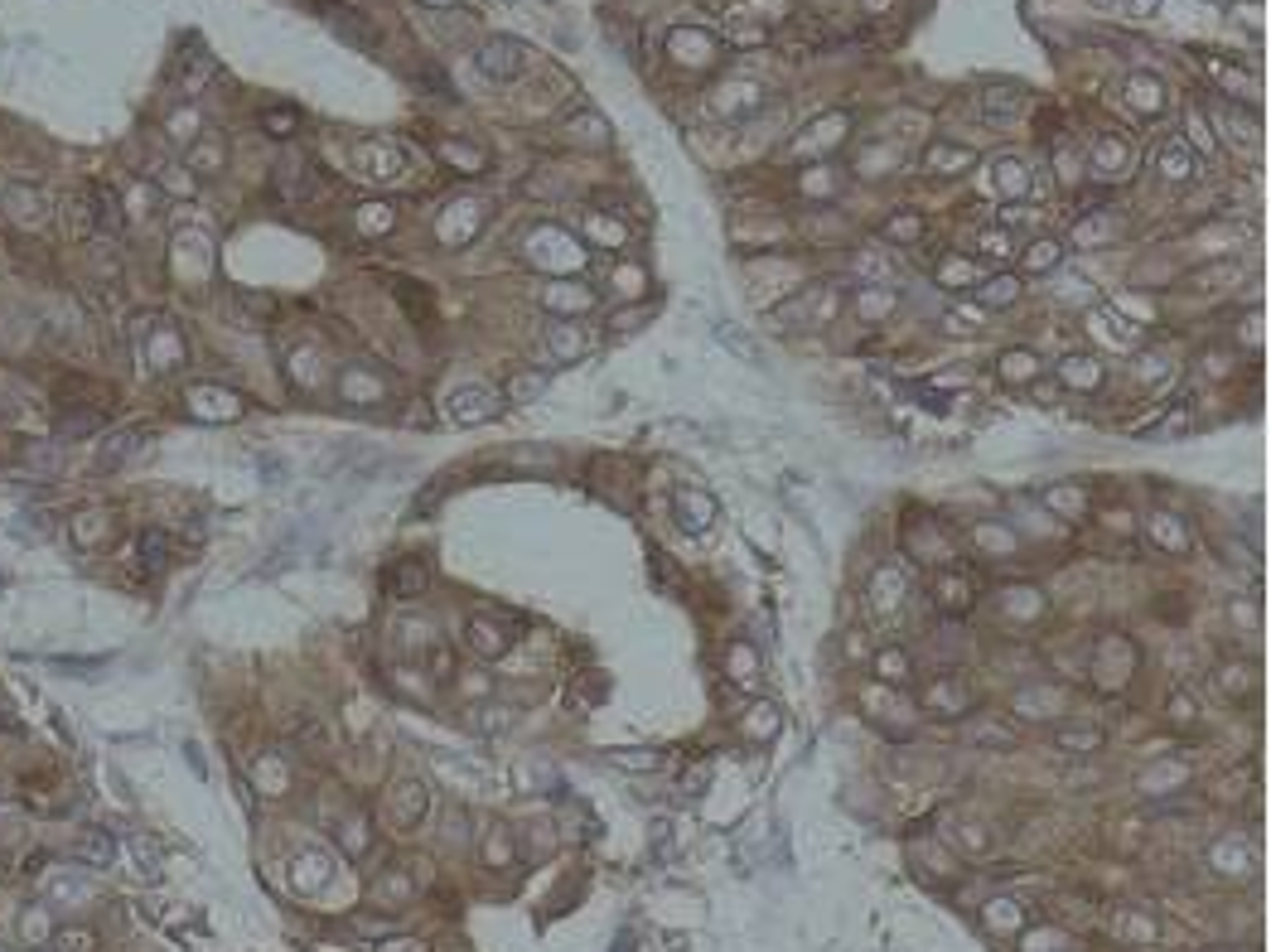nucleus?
<instances>
[{"instance_id":"f257e3e1","label":"nucleus","mask_w":1271,"mask_h":952,"mask_svg":"<svg viewBox=\"0 0 1271 952\" xmlns=\"http://www.w3.org/2000/svg\"><path fill=\"white\" fill-rule=\"evenodd\" d=\"M479 68L494 77V82H513L527 73V44L513 34H494V39H483V49H479Z\"/></svg>"},{"instance_id":"f03ea898","label":"nucleus","mask_w":1271,"mask_h":952,"mask_svg":"<svg viewBox=\"0 0 1271 952\" xmlns=\"http://www.w3.org/2000/svg\"><path fill=\"white\" fill-rule=\"evenodd\" d=\"M445 411H449V421H460V426H479L488 416H499V397L488 387H460V392L445 397Z\"/></svg>"},{"instance_id":"7ed1b4c3","label":"nucleus","mask_w":1271,"mask_h":952,"mask_svg":"<svg viewBox=\"0 0 1271 952\" xmlns=\"http://www.w3.org/2000/svg\"><path fill=\"white\" fill-rule=\"evenodd\" d=\"M426 586H431V566L416 561V556H401V561L387 566V575H382V590H387L392 600H421Z\"/></svg>"},{"instance_id":"20e7f679","label":"nucleus","mask_w":1271,"mask_h":952,"mask_svg":"<svg viewBox=\"0 0 1271 952\" xmlns=\"http://www.w3.org/2000/svg\"><path fill=\"white\" fill-rule=\"evenodd\" d=\"M276 189H280V198H291V203H310L319 194L314 164L310 160H280L276 164Z\"/></svg>"},{"instance_id":"39448f33","label":"nucleus","mask_w":1271,"mask_h":952,"mask_svg":"<svg viewBox=\"0 0 1271 952\" xmlns=\"http://www.w3.org/2000/svg\"><path fill=\"white\" fill-rule=\"evenodd\" d=\"M392 817H397L401 832H412V826L426 817V783L421 778H401L392 789Z\"/></svg>"},{"instance_id":"423d86ee","label":"nucleus","mask_w":1271,"mask_h":952,"mask_svg":"<svg viewBox=\"0 0 1271 952\" xmlns=\"http://www.w3.org/2000/svg\"><path fill=\"white\" fill-rule=\"evenodd\" d=\"M358 170L367 179H397L401 175V150L387 145V141H367V145H358Z\"/></svg>"},{"instance_id":"0eeeda50","label":"nucleus","mask_w":1271,"mask_h":952,"mask_svg":"<svg viewBox=\"0 0 1271 952\" xmlns=\"http://www.w3.org/2000/svg\"><path fill=\"white\" fill-rule=\"evenodd\" d=\"M513 638H517V634H508L499 619H483V614L469 619V643H474V653H483V657H503V653L513 648Z\"/></svg>"},{"instance_id":"6e6552de","label":"nucleus","mask_w":1271,"mask_h":952,"mask_svg":"<svg viewBox=\"0 0 1271 952\" xmlns=\"http://www.w3.org/2000/svg\"><path fill=\"white\" fill-rule=\"evenodd\" d=\"M976 164V155L967 150V145H948V141H933L928 150H924V170H933V175H962V170H972Z\"/></svg>"},{"instance_id":"1a4fd4ad","label":"nucleus","mask_w":1271,"mask_h":952,"mask_svg":"<svg viewBox=\"0 0 1271 952\" xmlns=\"http://www.w3.org/2000/svg\"><path fill=\"white\" fill-rule=\"evenodd\" d=\"M976 111H981V121H991V127H1006V121H1015L1025 111V97L1015 88H987Z\"/></svg>"},{"instance_id":"9d476101","label":"nucleus","mask_w":1271,"mask_h":952,"mask_svg":"<svg viewBox=\"0 0 1271 952\" xmlns=\"http://www.w3.org/2000/svg\"><path fill=\"white\" fill-rule=\"evenodd\" d=\"M319 15L330 20V25H334V29H339V34L348 39V44H373V39H378L373 29H367V25L358 20V10L339 6V0H319Z\"/></svg>"},{"instance_id":"9b49d317","label":"nucleus","mask_w":1271,"mask_h":952,"mask_svg":"<svg viewBox=\"0 0 1271 952\" xmlns=\"http://www.w3.org/2000/svg\"><path fill=\"white\" fill-rule=\"evenodd\" d=\"M1127 97H1131V107H1141L1145 116L1165 111V88H1161V77H1151V73H1131V77H1127Z\"/></svg>"},{"instance_id":"f8f14e48","label":"nucleus","mask_w":1271,"mask_h":952,"mask_svg":"<svg viewBox=\"0 0 1271 952\" xmlns=\"http://www.w3.org/2000/svg\"><path fill=\"white\" fill-rule=\"evenodd\" d=\"M1054 750H1063V755H1093V750H1102V730L1097 725H1059L1054 730Z\"/></svg>"},{"instance_id":"ddd939ff","label":"nucleus","mask_w":1271,"mask_h":952,"mask_svg":"<svg viewBox=\"0 0 1271 952\" xmlns=\"http://www.w3.org/2000/svg\"><path fill=\"white\" fill-rule=\"evenodd\" d=\"M784 44L798 49V54H817V49L827 44V25L812 20V15H803V20H793V25L784 29Z\"/></svg>"},{"instance_id":"4468645a","label":"nucleus","mask_w":1271,"mask_h":952,"mask_svg":"<svg viewBox=\"0 0 1271 952\" xmlns=\"http://www.w3.org/2000/svg\"><path fill=\"white\" fill-rule=\"evenodd\" d=\"M136 450H141V435H136V431H116V435H107V445H102V454H97V469H107V474L121 469Z\"/></svg>"},{"instance_id":"2eb2a0df","label":"nucleus","mask_w":1271,"mask_h":952,"mask_svg":"<svg viewBox=\"0 0 1271 952\" xmlns=\"http://www.w3.org/2000/svg\"><path fill=\"white\" fill-rule=\"evenodd\" d=\"M938 604L942 609H953V614H962V609H972V595H976V586L967 581V575H938Z\"/></svg>"},{"instance_id":"dca6fc26","label":"nucleus","mask_w":1271,"mask_h":952,"mask_svg":"<svg viewBox=\"0 0 1271 952\" xmlns=\"http://www.w3.org/2000/svg\"><path fill=\"white\" fill-rule=\"evenodd\" d=\"M1161 175H1165V179H1195V175H1199V160L1189 155L1184 141H1170V145L1161 150Z\"/></svg>"},{"instance_id":"f3484780","label":"nucleus","mask_w":1271,"mask_h":952,"mask_svg":"<svg viewBox=\"0 0 1271 952\" xmlns=\"http://www.w3.org/2000/svg\"><path fill=\"white\" fill-rule=\"evenodd\" d=\"M39 198H44V194H39V189H10V194H6V213H10L15 223H25V228H39V223H44V218H49V213H39V209H29V203H39Z\"/></svg>"},{"instance_id":"a211bd4d","label":"nucleus","mask_w":1271,"mask_h":952,"mask_svg":"<svg viewBox=\"0 0 1271 952\" xmlns=\"http://www.w3.org/2000/svg\"><path fill=\"white\" fill-rule=\"evenodd\" d=\"M1001 378H1006V382H1035V378H1040V358H1035L1030 348H1010V353L1001 358Z\"/></svg>"},{"instance_id":"6ab92c4d","label":"nucleus","mask_w":1271,"mask_h":952,"mask_svg":"<svg viewBox=\"0 0 1271 952\" xmlns=\"http://www.w3.org/2000/svg\"><path fill=\"white\" fill-rule=\"evenodd\" d=\"M440 160L460 164V175H479L483 164H488V155H483L479 145H469V141H445V145H440Z\"/></svg>"},{"instance_id":"aec40b11","label":"nucleus","mask_w":1271,"mask_h":952,"mask_svg":"<svg viewBox=\"0 0 1271 952\" xmlns=\"http://www.w3.org/2000/svg\"><path fill=\"white\" fill-rule=\"evenodd\" d=\"M77 856H83V860H93L97 871H107V865L116 860V842H111L107 832H97V826H93V832H88L83 842H77Z\"/></svg>"},{"instance_id":"412c9836","label":"nucleus","mask_w":1271,"mask_h":952,"mask_svg":"<svg viewBox=\"0 0 1271 952\" xmlns=\"http://www.w3.org/2000/svg\"><path fill=\"white\" fill-rule=\"evenodd\" d=\"M677 513H686V527H691V532H702V527L711 522V513H716V508H711V499H706V493L686 488V493H677Z\"/></svg>"},{"instance_id":"4be33fe9","label":"nucleus","mask_w":1271,"mask_h":952,"mask_svg":"<svg viewBox=\"0 0 1271 952\" xmlns=\"http://www.w3.org/2000/svg\"><path fill=\"white\" fill-rule=\"evenodd\" d=\"M136 547H141V566L145 570H165V561H170V542H165V532H141L136 536Z\"/></svg>"},{"instance_id":"5701e85b","label":"nucleus","mask_w":1271,"mask_h":952,"mask_svg":"<svg viewBox=\"0 0 1271 952\" xmlns=\"http://www.w3.org/2000/svg\"><path fill=\"white\" fill-rule=\"evenodd\" d=\"M547 339H551V353H561V358H581V353L590 348V339L581 334L576 324H551Z\"/></svg>"},{"instance_id":"b1692460","label":"nucleus","mask_w":1271,"mask_h":952,"mask_svg":"<svg viewBox=\"0 0 1271 952\" xmlns=\"http://www.w3.org/2000/svg\"><path fill=\"white\" fill-rule=\"evenodd\" d=\"M919 232H924V218H919V213H894V218L880 228L885 242H914Z\"/></svg>"},{"instance_id":"393cba45","label":"nucleus","mask_w":1271,"mask_h":952,"mask_svg":"<svg viewBox=\"0 0 1271 952\" xmlns=\"http://www.w3.org/2000/svg\"><path fill=\"white\" fill-rule=\"evenodd\" d=\"M262 127H266V136H276V141H285V136H296V127H300V116H296L291 107H271V111H262Z\"/></svg>"},{"instance_id":"a878e982","label":"nucleus","mask_w":1271,"mask_h":952,"mask_svg":"<svg viewBox=\"0 0 1271 952\" xmlns=\"http://www.w3.org/2000/svg\"><path fill=\"white\" fill-rule=\"evenodd\" d=\"M542 392H547V372H517V378L508 382L513 401H537Z\"/></svg>"},{"instance_id":"bb28decb","label":"nucleus","mask_w":1271,"mask_h":952,"mask_svg":"<svg viewBox=\"0 0 1271 952\" xmlns=\"http://www.w3.org/2000/svg\"><path fill=\"white\" fill-rule=\"evenodd\" d=\"M44 894H49L54 904H83L88 885H83V880H73V876H54V880L44 885Z\"/></svg>"},{"instance_id":"cd10ccee","label":"nucleus","mask_w":1271,"mask_h":952,"mask_svg":"<svg viewBox=\"0 0 1271 952\" xmlns=\"http://www.w3.org/2000/svg\"><path fill=\"white\" fill-rule=\"evenodd\" d=\"M875 672H880L885 682H905V672H909V657L899 653V648H885V653H875Z\"/></svg>"},{"instance_id":"c85d7f7f","label":"nucleus","mask_w":1271,"mask_h":952,"mask_svg":"<svg viewBox=\"0 0 1271 952\" xmlns=\"http://www.w3.org/2000/svg\"><path fill=\"white\" fill-rule=\"evenodd\" d=\"M401 305H406V310H416V319H421V324H431V291H426L421 280H406V285H401Z\"/></svg>"},{"instance_id":"c756f323","label":"nucleus","mask_w":1271,"mask_h":952,"mask_svg":"<svg viewBox=\"0 0 1271 952\" xmlns=\"http://www.w3.org/2000/svg\"><path fill=\"white\" fill-rule=\"evenodd\" d=\"M378 899H382L387 909H401L406 899H412V880H406V876H387V880H378Z\"/></svg>"},{"instance_id":"7c9ffc66","label":"nucleus","mask_w":1271,"mask_h":952,"mask_svg":"<svg viewBox=\"0 0 1271 952\" xmlns=\"http://www.w3.org/2000/svg\"><path fill=\"white\" fill-rule=\"evenodd\" d=\"M102 426V411H73V416H63L59 421V435L68 440V435H88V431H97Z\"/></svg>"},{"instance_id":"2f4dec72","label":"nucleus","mask_w":1271,"mask_h":952,"mask_svg":"<svg viewBox=\"0 0 1271 952\" xmlns=\"http://www.w3.org/2000/svg\"><path fill=\"white\" fill-rule=\"evenodd\" d=\"M1020 296V280L1015 276H996V280H987V291H981V300L987 305H1010Z\"/></svg>"},{"instance_id":"473e14b6","label":"nucleus","mask_w":1271,"mask_h":952,"mask_svg":"<svg viewBox=\"0 0 1271 952\" xmlns=\"http://www.w3.org/2000/svg\"><path fill=\"white\" fill-rule=\"evenodd\" d=\"M1102 378V367H1093V358H1074V367H1063V382H1074V387H1097Z\"/></svg>"},{"instance_id":"72a5a7b5","label":"nucleus","mask_w":1271,"mask_h":952,"mask_svg":"<svg viewBox=\"0 0 1271 952\" xmlns=\"http://www.w3.org/2000/svg\"><path fill=\"white\" fill-rule=\"evenodd\" d=\"M107 536V522H102V513H83V522H77V542L83 547H97Z\"/></svg>"},{"instance_id":"f704fd0d","label":"nucleus","mask_w":1271,"mask_h":952,"mask_svg":"<svg viewBox=\"0 0 1271 952\" xmlns=\"http://www.w3.org/2000/svg\"><path fill=\"white\" fill-rule=\"evenodd\" d=\"M59 947H63V952H93L97 938H93L88 928H63V933H59Z\"/></svg>"},{"instance_id":"c9c22d12","label":"nucleus","mask_w":1271,"mask_h":952,"mask_svg":"<svg viewBox=\"0 0 1271 952\" xmlns=\"http://www.w3.org/2000/svg\"><path fill=\"white\" fill-rule=\"evenodd\" d=\"M856 310H860V314H885V310H894V291H880V296L866 291V296L856 300Z\"/></svg>"},{"instance_id":"e433bc0d","label":"nucleus","mask_w":1271,"mask_h":952,"mask_svg":"<svg viewBox=\"0 0 1271 952\" xmlns=\"http://www.w3.org/2000/svg\"><path fill=\"white\" fill-rule=\"evenodd\" d=\"M1054 262H1059V242H1049V237H1044V242H1035V252H1030V271H1049Z\"/></svg>"},{"instance_id":"4c0bfd02","label":"nucleus","mask_w":1271,"mask_h":952,"mask_svg":"<svg viewBox=\"0 0 1271 952\" xmlns=\"http://www.w3.org/2000/svg\"><path fill=\"white\" fill-rule=\"evenodd\" d=\"M44 928H49V914H44V909L34 904L29 914L20 919V933H25V943H34V933H44Z\"/></svg>"},{"instance_id":"58836bf2","label":"nucleus","mask_w":1271,"mask_h":952,"mask_svg":"<svg viewBox=\"0 0 1271 952\" xmlns=\"http://www.w3.org/2000/svg\"><path fill=\"white\" fill-rule=\"evenodd\" d=\"M981 252H987V257H996V262H1001V257H1010V237H1006V232H981Z\"/></svg>"},{"instance_id":"ea45409f","label":"nucleus","mask_w":1271,"mask_h":952,"mask_svg":"<svg viewBox=\"0 0 1271 952\" xmlns=\"http://www.w3.org/2000/svg\"><path fill=\"white\" fill-rule=\"evenodd\" d=\"M107 657H54V668H73V677H88L93 668H102Z\"/></svg>"},{"instance_id":"a19ab883","label":"nucleus","mask_w":1271,"mask_h":952,"mask_svg":"<svg viewBox=\"0 0 1271 952\" xmlns=\"http://www.w3.org/2000/svg\"><path fill=\"white\" fill-rule=\"evenodd\" d=\"M614 764H624V769H658V755L643 750V755H609Z\"/></svg>"},{"instance_id":"79ce46f5","label":"nucleus","mask_w":1271,"mask_h":952,"mask_svg":"<svg viewBox=\"0 0 1271 952\" xmlns=\"http://www.w3.org/2000/svg\"><path fill=\"white\" fill-rule=\"evenodd\" d=\"M1170 716L1175 721H1195L1199 711H1195V701H1189V696H1170Z\"/></svg>"},{"instance_id":"37998d69","label":"nucleus","mask_w":1271,"mask_h":952,"mask_svg":"<svg viewBox=\"0 0 1271 952\" xmlns=\"http://www.w3.org/2000/svg\"><path fill=\"white\" fill-rule=\"evenodd\" d=\"M1156 10H1161V0H1131V15L1136 20H1151Z\"/></svg>"},{"instance_id":"c03bdc74","label":"nucleus","mask_w":1271,"mask_h":952,"mask_svg":"<svg viewBox=\"0 0 1271 952\" xmlns=\"http://www.w3.org/2000/svg\"><path fill=\"white\" fill-rule=\"evenodd\" d=\"M421 6H445V10H449V6H455V0H421Z\"/></svg>"},{"instance_id":"a18cd8bd","label":"nucleus","mask_w":1271,"mask_h":952,"mask_svg":"<svg viewBox=\"0 0 1271 952\" xmlns=\"http://www.w3.org/2000/svg\"><path fill=\"white\" fill-rule=\"evenodd\" d=\"M29 952H44V947H29Z\"/></svg>"}]
</instances>
